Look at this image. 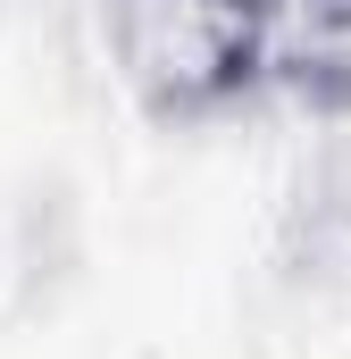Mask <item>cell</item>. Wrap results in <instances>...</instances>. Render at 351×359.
<instances>
[{
  "label": "cell",
  "mask_w": 351,
  "mask_h": 359,
  "mask_svg": "<svg viewBox=\"0 0 351 359\" xmlns=\"http://www.w3.org/2000/svg\"><path fill=\"white\" fill-rule=\"evenodd\" d=\"M243 0H126V50L143 59V76H168L176 92L218 84L243 59Z\"/></svg>",
  "instance_id": "6da1fadb"
}]
</instances>
